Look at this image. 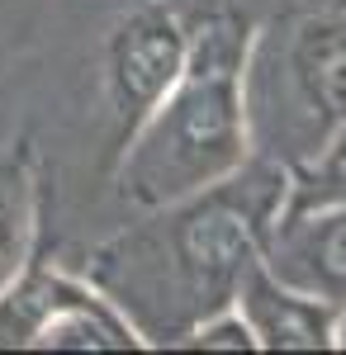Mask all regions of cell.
<instances>
[{
  "label": "cell",
  "mask_w": 346,
  "mask_h": 355,
  "mask_svg": "<svg viewBox=\"0 0 346 355\" xmlns=\"http://www.w3.org/2000/svg\"><path fill=\"white\" fill-rule=\"evenodd\" d=\"M290 204V166L252 157L199 194L138 214L85 256V275L124 308L147 346H181L195 322L238 303Z\"/></svg>",
  "instance_id": "1"
},
{
  "label": "cell",
  "mask_w": 346,
  "mask_h": 355,
  "mask_svg": "<svg viewBox=\"0 0 346 355\" xmlns=\"http://www.w3.org/2000/svg\"><path fill=\"white\" fill-rule=\"evenodd\" d=\"M256 28L242 15H204L190 24V57L152 114L119 142V199L147 214L228 180L256 157L252 57Z\"/></svg>",
  "instance_id": "2"
},
{
  "label": "cell",
  "mask_w": 346,
  "mask_h": 355,
  "mask_svg": "<svg viewBox=\"0 0 346 355\" xmlns=\"http://www.w3.org/2000/svg\"><path fill=\"white\" fill-rule=\"evenodd\" d=\"M0 346L24 351H142L147 341L90 275L28 266L0 294Z\"/></svg>",
  "instance_id": "3"
},
{
  "label": "cell",
  "mask_w": 346,
  "mask_h": 355,
  "mask_svg": "<svg viewBox=\"0 0 346 355\" xmlns=\"http://www.w3.org/2000/svg\"><path fill=\"white\" fill-rule=\"evenodd\" d=\"M190 57V24L176 5H142L119 19L105 43V100L114 114L119 142L152 114L161 95L176 85Z\"/></svg>",
  "instance_id": "4"
},
{
  "label": "cell",
  "mask_w": 346,
  "mask_h": 355,
  "mask_svg": "<svg viewBox=\"0 0 346 355\" xmlns=\"http://www.w3.org/2000/svg\"><path fill=\"white\" fill-rule=\"evenodd\" d=\"M280 71H285V137H294V166L308 157L322 137L346 119V15H318L304 19L290 33L285 53H280Z\"/></svg>",
  "instance_id": "5"
},
{
  "label": "cell",
  "mask_w": 346,
  "mask_h": 355,
  "mask_svg": "<svg viewBox=\"0 0 346 355\" xmlns=\"http://www.w3.org/2000/svg\"><path fill=\"white\" fill-rule=\"evenodd\" d=\"M238 308L256 336V351H332L337 303L299 289L256 261L238 289Z\"/></svg>",
  "instance_id": "6"
},
{
  "label": "cell",
  "mask_w": 346,
  "mask_h": 355,
  "mask_svg": "<svg viewBox=\"0 0 346 355\" xmlns=\"http://www.w3.org/2000/svg\"><path fill=\"white\" fill-rule=\"evenodd\" d=\"M266 266L318 299L346 303V204L285 214L270 237Z\"/></svg>",
  "instance_id": "7"
},
{
  "label": "cell",
  "mask_w": 346,
  "mask_h": 355,
  "mask_svg": "<svg viewBox=\"0 0 346 355\" xmlns=\"http://www.w3.org/2000/svg\"><path fill=\"white\" fill-rule=\"evenodd\" d=\"M38 242V162L24 137L0 142V294L33 266Z\"/></svg>",
  "instance_id": "8"
},
{
  "label": "cell",
  "mask_w": 346,
  "mask_h": 355,
  "mask_svg": "<svg viewBox=\"0 0 346 355\" xmlns=\"http://www.w3.org/2000/svg\"><path fill=\"white\" fill-rule=\"evenodd\" d=\"M327 204H346V119L308 157H299L290 166V204H285V214L327 209Z\"/></svg>",
  "instance_id": "9"
},
{
  "label": "cell",
  "mask_w": 346,
  "mask_h": 355,
  "mask_svg": "<svg viewBox=\"0 0 346 355\" xmlns=\"http://www.w3.org/2000/svg\"><path fill=\"white\" fill-rule=\"evenodd\" d=\"M176 351H256V336H252V327H247L242 308L228 303V308L209 313L204 322H195V327L181 336Z\"/></svg>",
  "instance_id": "10"
},
{
  "label": "cell",
  "mask_w": 346,
  "mask_h": 355,
  "mask_svg": "<svg viewBox=\"0 0 346 355\" xmlns=\"http://www.w3.org/2000/svg\"><path fill=\"white\" fill-rule=\"evenodd\" d=\"M332 351H346V303L337 308V327H332Z\"/></svg>",
  "instance_id": "11"
}]
</instances>
